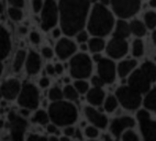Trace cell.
I'll list each match as a JSON object with an SVG mask.
<instances>
[{"label":"cell","instance_id":"31","mask_svg":"<svg viewBox=\"0 0 156 141\" xmlns=\"http://www.w3.org/2000/svg\"><path fill=\"white\" fill-rule=\"evenodd\" d=\"M117 107H118L117 98L114 96H108V98L105 102V109L108 113H112V111H114V110L117 109Z\"/></svg>","mask_w":156,"mask_h":141},{"label":"cell","instance_id":"43","mask_svg":"<svg viewBox=\"0 0 156 141\" xmlns=\"http://www.w3.org/2000/svg\"><path fill=\"white\" fill-rule=\"evenodd\" d=\"M30 39L34 44H39L40 43V34L37 32H31Z\"/></svg>","mask_w":156,"mask_h":141},{"label":"cell","instance_id":"19","mask_svg":"<svg viewBox=\"0 0 156 141\" xmlns=\"http://www.w3.org/2000/svg\"><path fill=\"white\" fill-rule=\"evenodd\" d=\"M41 68V59L39 54L35 52H31L27 59V72L30 75H35Z\"/></svg>","mask_w":156,"mask_h":141},{"label":"cell","instance_id":"45","mask_svg":"<svg viewBox=\"0 0 156 141\" xmlns=\"http://www.w3.org/2000/svg\"><path fill=\"white\" fill-rule=\"evenodd\" d=\"M75 131H76V130L74 129L73 127H67L66 129H65L64 133L67 136V137H70V136H74V135H75Z\"/></svg>","mask_w":156,"mask_h":141},{"label":"cell","instance_id":"18","mask_svg":"<svg viewBox=\"0 0 156 141\" xmlns=\"http://www.w3.org/2000/svg\"><path fill=\"white\" fill-rule=\"evenodd\" d=\"M11 50V41L8 31L0 26V61L8 56Z\"/></svg>","mask_w":156,"mask_h":141},{"label":"cell","instance_id":"30","mask_svg":"<svg viewBox=\"0 0 156 141\" xmlns=\"http://www.w3.org/2000/svg\"><path fill=\"white\" fill-rule=\"evenodd\" d=\"M144 21L146 27L154 29L156 27V13L154 11H148L144 14Z\"/></svg>","mask_w":156,"mask_h":141},{"label":"cell","instance_id":"44","mask_svg":"<svg viewBox=\"0 0 156 141\" xmlns=\"http://www.w3.org/2000/svg\"><path fill=\"white\" fill-rule=\"evenodd\" d=\"M50 85V79L48 77H42V78L40 79V86L43 88H46Z\"/></svg>","mask_w":156,"mask_h":141},{"label":"cell","instance_id":"27","mask_svg":"<svg viewBox=\"0 0 156 141\" xmlns=\"http://www.w3.org/2000/svg\"><path fill=\"white\" fill-rule=\"evenodd\" d=\"M25 57H27L25 51H23V50L18 51L17 55H16V59H14V63H13L14 72H19V70H21L23 63H24V61H25Z\"/></svg>","mask_w":156,"mask_h":141},{"label":"cell","instance_id":"55","mask_svg":"<svg viewBox=\"0 0 156 141\" xmlns=\"http://www.w3.org/2000/svg\"><path fill=\"white\" fill-rule=\"evenodd\" d=\"M152 38H153V42H154V43H155V44H156V31H155V32H154V33H153V35H152Z\"/></svg>","mask_w":156,"mask_h":141},{"label":"cell","instance_id":"6","mask_svg":"<svg viewBox=\"0 0 156 141\" xmlns=\"http://www.w3.org/2000/svg\"><path fill=\"white\" fill-rule=\"evenodd\" d=\"M18 103L20 106L28 109H35L39 106V90L33 84L25 83L19 93Z\"/></svg>","mask_w":156,"mask_h":141},{"label":"cell","instance_id":"10","mask_svg":"<svg viewBox=\"0 0 156 141\" xmlns=\"http://www.w3.org/2000/svg\"><path fill=\"white\" fill-rule=\"evenodd\" d=\"M9 124H10V131H11V138L13 140H22L24 136L28 122L23 119L21 116L17 115L16 113H10L8 116Z\"/></svg>","mask_w":156,"mask_h":141},{"label":"cell","instance_id":"33","mask_svg":"<svg viewBox=\"0 0 156 141\" xmlns=\"http://www.w3.org/2000/svg\"><path fill=\"white\" fill-rule=\"evenodd\" d=\"M63 92L59 89L58 87H53L52 89L50 90V93H48V97H50L51 100H53V102H56V100H61L63 98Z\"/></svg>","mask_w":156,"mask_h":141},{"label":"cell","instance_id":"21","mask_svg":"<svg viewBox=\"0 0 156 141\" xmlns=\"http://www.w3.org/2000/svg\"><path fill=\"white\" fill-rule=\"evenodd\" d=\"M136 66V61L135 60H126L123 61L118 66V73L121 77H126V75L131 73L132 70Z\"/></svg>","mask_w":156,"mask_h":141},{"label":"cell","instance_id":"35","mask_svg":"<svg viewBox=\"0 0 156 141\" xmlns=\"http://www.w3.org/2000/svg\"><path fill=\"white\" fill-rule=\"evenodd\" d=\"M74 86H75V88L77 89L78 93L80 94H85L86 92H88V83L85 82V81H76L75 84H74Z\"/></svg>","mask_w":156,"mask_h":141},{"label":"cell","instance_id":"40","mask_svg":"<svg viewBox=\"0 0 156 141\" xmlns=\"http://www.w3.org/2000/svg\"><path fill=\"white\" fill-rule=\"evenodd\" d=\"M32 7H33L34 12H39L40 10L43 8L42 0H33V2H32Z\"/></svg>","mask_w":156,"mask_h":141},{"label":"cell","instance_id":"62","mask_svg":"<svg viewBox=\"0 0 156 141\" xmlns=\"http://www.w3.org/2000/svg\"><path fill=\"white\" fill-rule=\"evenodd\" d=\"M1 97H3V96H2V93H1V90H0V98H1Z\"/></svg>","mask_w":156,"mask_h":141},{"label":"cell","instance_id":"64","mask_svg":"<svg viewBox=\"0 0 156 141\" xmlns=\"http://www.w3.org/2000/svg\"><path fill=\"white\" fill-rule=\"evenodd\" d=\"M91 1H94V2H95V1H96V0H91Z\"/></svg>","mask_w":156,"mask_h":141},{"label":"cell","instance_id":"49","mask_svg":"<svg viewBox=\"0 0 156 141\" xmlns=\"http://www.w3.org/2000/svg\"><path fill=\"white\" fill-rule=\"evenodd\" d=\"M44 140L45 138H43V137H40V136H36V135H31L29 136V140Z\"/></svg>","mask_w":156,"mask_h":141},{"label":"cell","instance_id":"15","mask_svg":"<svg viewBox=\"0 0 156 141\" xmlns=\"http://www.w3.org/2000/svg\"><path fill=\"white\" fill-rule=\"evenodd\" d=\"M76 52V44L68 39H62L56 44V54L61 60H66Z\"/></svg>","mask_w":156,"mask_h":141},{"label":"cell","instance_id":"47","mask_svg":"<svg viewBox=\"0 0 156 141\" xmlns=\"http://www.w3.org/2000/svg\"><path fill=\"white\" fill-rule=\"evenodd\" d=\"M54 67H55V73H57V74H62V73H63V70H64L63 65L59 64V63H58V64H56Z\"/></svg>","mask_w":156,"mask_h":141},{"label":"cell","instance_id":"56","mask_svg":"<svg viewBox=\"0 0 156 141\" xmlns=\"http://www.w3.org/2000/svg\"><path fill=\"white\" fill-rule=\"evenodd\" d=\"M100 1H101L102 5H108L109 3V0H100Z\"/></svg>","mask_w":156,"mask_h":141},{"label":"cell","instance_id":"4","mask_svg":"<svg viewBox=\"0 0 156 141\" xmlns=\"http://www.w3.org/2000/svg\"><path fill=\"white\" fill-rule=\"evenodd\" d=\"M70 74L75 78H86L91 74L92 65L90 57L87 54H77L70 60Z\"/></svg>","mask_w":156,"mask_h":141},{"label":"cell","instance_id":"3","mask_svg":"<svg viewBox=\"0 0 156 141\" xmlns=\"http://www.w3.org/2000/svg\"><path fill=\"white\" fill-rule=\"evenodd\" d=\"M51 120L57 126H69L77 119V109L73 104L56 100L48 108Z\"/></svg>","mask_w":156,"mask_h":141},{"label":"cell","instance_id":"61","mask_svg":"<svg viewBox=\"0 0 156 141\" xmlns=\"http://www.w3.org/2000/svg\"><path fill=\"white\" fill-rule=\"evenodd\" d=\"M64 82L65 83H68V82H69V78H68V77H65V78H64Z\"/></svg>","mask_w":156,"mask_h":141},{"label":"cell","instance_id":"5","mask_svg":"<svg viewBox=\"0 0 156 141\" xmlns=\"http://www.w3.org/2000/svg\"><path fill=\"white\" fill-rule=\"evenodd\" d=\"M117 98L126 109H136L141 104V93L130 86H122L117 90Z\"/></svg>","mask_w":156,"mask_h":141},{"label":"cell","instance_id":"7","mask_svg":"<svg viewBox=\"0 0 156 141\" xmlns=\"http://www.w3.org/2000/svg\"><path fill=\"white\" fill-rule=\"evenodd\" d=\"M58 17V9L54 0H46L43 5L42 16H41V26L44 31L55 27Z\"/></svg>","mask_w":156,"mask_h":141},{"label":"cell","instance_id":"24","mask_svg":"<svg viewBox=\"0 0 156 141\" xmlns=\"http://www.w3.org/2000/svg\"><path fill=\"white\" fill-rule=\"evenodd\" d=\"M144 105L147 109L156 113V87L153 90H151L147 94V96L145 97Z\"/></svg>","mask_w":156,"mask_h":141},{"label":"cell","instance_id":"32","mask_svg":"<svg viewBox=\"0 0 156 141\" xmlns=\"http://www.w3.org/2000/svg\"><path fill=\"white\" fill-rule=\"evenodd\" d=\"M132 52H133V55L136 57H140L143 55V52H144V46H143V42L141 40H135L133 42V49H132Z\"/></svg>","mask_w":156,"mask_h":141},{"label":"cell","instance_id":"53","mask_svg":"<svg viewBox=\"0 0 156 141\" xmlns=\"http://www.w3.org/2000/svg\"><path fill=\"white\" fill-rule=\"evenodd\" d=\"M101 59H102V57H101L100 55H99V54H96L95 56H94V60H95L96 62H99V61H100Z\"/></svg>","mask_w":156,"mask_h":141},{"label":"cell","instance_id":"37","mask_svg":"<svg viewBox=\"0 0 156 141\" xmlns=\"http://www.w3.org/2000/svg\"><path fill=\"white\" fill-rule=\"evenodd\" d=\"M85 133L88 138H96L98 136V130L96 127H87L85 130Z\"/></svg>","mask_w":156,"mask_h":141},{"label":"cell","instance_id":"23","mask_svg":"<svg viewBox=\"0 0 156 141\" xmlns=\"http://www.w3.org/2000/svg\"><path fill=\"white\" fill-rule=\"evenodd\" d=\"M141 70H143V73L147 76V78L151 82H155L156 81V66L152 62H145L142 65Z\"/></svg>","mask_w":156,"mask_h":141},{"label":"cell","instance_id":"8","mask_svg":"<svg viewBox=\"0 0 156 141\" xmlns=\"http://www.w3.org/2000/svg\"><path fill=\"white\" fill-rule=\"evenodd\" d=\"M113 11L120 18L132 17L139 11L141 0H111Z\"/></svg>","mask_w":156,"mask_h":141},{"label":"cell","instance_id":"12","mask_svg":"<svg viewBox=\"0 0 156 141\" xmlns=\"http://www.w3.org/2000/svg\"><path fill=\"white\" fill-rule=\"evenodd\" d=\"M128 52V43L122 38L113 37V39L110 40L107 46V53L109 56L113 57V59H120L124 56Z\"/></svg>","mask_w":156,"mask_h":141},{"label":"cell","instance_id":"14","mask_svg":"<svg viewBox=\"0 0 156 141\" xmlns=\"http://www.w3.org/2000/svg\"><path fill=\"white\" fill-rule=\"evenodd\" d=\"M0 90L2 93V96L7 100H13L19 95L20 90H21V86H20V83L18 79L11 78L1 84Z\"/></svg>","mask_w":156,"mask_h":141},{"label":"cell","instance_id":"60","mask_svg":"<svg viewBox=\"0 0 156 141\" xmlns=\"http://www.w3.org/2000/svg\"><path fill=\"white\" fill-rule=\"evenodd\" d=\"M2 68H3L2 64H1V63H0V75H1V73H2Z\"/></svg>","mask_w":156,"mask_h":141},{"label":"cell","instance_id":"59","mask_svg":"<svg viewBox=\"0 0 156 141\" xmlns=\"http://www.w3.org/2000/svg\"><path fill=\"white\" fill-rule=\"evenodd\" d=\"M3 11V6H2V3L0 2V13H2Z\"/></svg>","mask_w":156,"mask_h":141},{"label":"cell","instance_id":"2","mask_svg":"<svg viewBox=\"0 0 156 141\" xmlns=\"http://www.w3.org/2000/svg\"><path fill=\"white\" fill-rule=\"evenodd\" d=\"M113 17L105 5H95L88 22V30L92 35L103 37L112 30Z\"/></svg>","mask_w":156,"mask_h":141},{"label":"cell","instance_id":"38","mask_svg":"<svg viewBox=\"0 0 156 141\" xmlns=\"http://www.w3.org/2000/svg\"><path fill=\"white\" fill-rule=\"evenodd\" d=\"M91 83L95 87H102L103 84H105V81L100 76H94L91 79Z\"/></svg>","mask_w":156,"mask_h":141},{"label":"cell","instance_id":"20","mask_svg":"<svg viewBox=\"0 0 156 141\" xmlns=\"http://www.w3.org/2000/svg\"><path fill=\"white\" fill-rule=\"evenodd\" d=\"M103 98H105V92L101 89V87L92 88L87 94V100L95 106H99L102 104Z\"/></svg>","mask_w":156,"mask_h":141},{"label":"cell","instance_id":"51","mask_svg":"<svg viewBox=\"0 0 156 141\" xmlns=\"http://www.w3.org/2000/svg\"><path fill=\"white\" fill-rule=\"evenodd\" d=\"M29 111H30V109H28V108H25V109H22L21 110V111H20V114H21V115L22 116H28L29 115Z\"/></svg>","mask_w":156,"mask_h":141},{"label":"cell","instance_id":"39","mask_svg":"<svg viewBox=\"0 0 156 141\" xmlns=\"http://www.w3.org/2000/svg\"><path fill=\"white\" fill-rule=\"evenodd\" d=\"M88 40V34L85 31H79L77 33V41L79 43H85Z\"/></svg>","mask_w":156,"mask_h":141},{"label":"cell","instance_id":"25","mask_svg":"<svg viewBox=\"0 0 156 141\" xmlns=\"http://www.w3.org/2000/svg\"><path fill=\"white\" fill-rule=\"evenodd\" d=\"M130 29H131V32L133 34H135L136 37H143L146 32V29H145V26L143 24L141 21L139 20H134L130 23Z\"/></svg>","mask_w":156,"mask_h":141},{"label":"cell","instance_id":"16","mask_svg":"<svg viewBox=\"0 0 156 141\" xmlns=\"http://www.w3.org/2000/svg\"><path fill=\"white\" fill-rule=\"evenodd\" d=\"M134 126V120L130 117H121V118L114 119L110 126L111 133L115 138H120L121 132L126 128H131Z\"/></svg>","mask_w":156,"mask_h":141},{"label":"cell","instance_id":"34","mask_svg":"<svg viewBox=\"0 0 156 141\" xmlns=\"http://www.w3.org/2000/svg\"><path fill=\"white\" fill-rule=\"evenodd\" d=\"M9 17L11 18L12 20H14V21H19V20L22 19V11L20 10L19 8H16V7H12V8L9 9Z\"/></svg>","mask_w":156,"mask_h":141},{"label":"cell","instance_id":"9","mask_svg":"<svg viewBox=\"0 0 156 141\" xmlns=\"http://www.w3.org/2000/svg\"><path fill=\"white\" fill-rule=\"evenodd\" d=\"M137 119L145 140H156V121L151 119L147 111L140 110L137 113Z\"/></svg>","mask_w":156,"mask_h":141},{"label":"cell","instance_id":"54","mask_svg":"<svg viewBox=\"0 0 156 141\" xmlns=\"http://www.w3.org/2000/svg\"><path fill=\"white\" fill-rule=\"evenodd\" d=\"M75 136H76V138H78V139H83V137H81L80 131H79V130H77V131H75Z\"/></svg>","mask_w":156,"mask_h":141},{"label":"cell","instance_id":"1","mask_svg":"<svg viewBox=\"0 0 156 141\" xmlns=\"http://www.w3.org/2000/svg\"><path fill=\"white\" fill-rule=\"evenodd\" d=\"M89 9V0H59L62 30L66 35H75L84 28Z\"/></svg>","mask_w":156,"mask_h":141},{"label":"cell","instance_id":"41","mask_svg":"<svg viewBox=\"0 0 156 141\" xmlns=\"http://www.w3.org/2000/svg\"><path fill=\"white\" fill-rule=\"evenodd\" d=\"M9 3L16 8H22L24 6V0H8Z\"/></svg>","mask_w":156,"mask_h":141},{"label":"cell","instance_id":"48","mask_svg":"<svg viewBox=\"0 0 156 141\" xmlns=\"http://www.w3.org/2000/svg\"><path fill=\"white\" fill-rule=\"evenodd\" d=\"M46 72H48L50 75H53V74H55V67H54L53 65L48 64V66H46Z\"/></svg>","mask_w":156,"mask_h":141},{"label":"cell","instance_id":"42","mask_svg":"<svg viewBox=\"0 0 156 141\" xmlns=\"http://www.w3.org/2000/svg\"><path fill=\"white\" fill-rule=\"evenodd\" d=\"M42 54H43V56L46 57V59L53 57V51H52V49H50V48H43Z\"/></svg>","mask_w":156,"mask_h":141},{"label":"cell","instance_id":"63","mask_svg":"<svg viewBox=\"0 0 156 141\" xmlns=\"http://www.w3.org/2000/svg\"><path fill=\"white\" fill-rule=\"evenodd\" d=\"M2 125H3V122H2V121H0V127H1V126H2Z\"/></svg>","mask_w":156,"mask_h":141},{"label":"cell","instance_id":"26","mask_svg":"<svg viewBox=\"0 0 156 141\" xmlns=\"http://www.w3.org/2000/svg\"><path fill=\"white\" fill-rule=\"evenodd\" d=\"M88 48L91 52L94 53H97V52H100L103 48H105V41L100 38H94L89 41L88 43Z\"/></svg>","mask_w":156,"mask_h":141},{"label":"cell","instance_id":"22","mask_svg":"<svg viewBox=\"0 0 156 141\" xmlns=\"http://www.w3.org/2000/svg\"><path fill=\"white\" fill-rule=\"evenodd\" d=\"M130 31H131V29H130V26H129L128 23L124 22V21H118L113 35L117 38L126 39V38L129 37Z\"/></svg>","mask_w":156,"mask_h":141},{"label":"cell","instance_id":"17","mask_svg":"<svg viewBox=\"0 0 156 141\" xmlns=\"http://www.w3.org/2000/svg\"><path fill=\"white\" fill-rule=\"evenodd\" d=\"M85 115L88 118L91 124H94L96 127L98 128H106L107 124H108V119L105 115L99 113L98 110H96L92 107H86L85 108Z\"/></svg>","mask_w":156,"mask_h":141},{"label":"cell","instance_id":"13","mask_svg":"<svg viewBox=\"0 0 156 141\" xmlns=\"http://www.w3.org/2000/svg\"><path fill=\"white\" fill-rule=\"evenodd\" d=\"M98 73L105 83H112L115 78V66L111 60L101 59L98 62Z\"/></svg>","mask_w":156,"mask_h":141},{"label":"cell","instance_id":"50","mask_svg":"<svg viewBox=\"0 0 156 141\" xmlns=\"http://www.w3.org/2000/svg\"><path fill=\"white\" fill-rule=\"evenodd\" d=\"M59 35H61V30H59V29H55V30L53 31V37L58 38Z\"/></svg>","mask_w":156,"mask_h":141},{"label":"cell","instance_id":"29","mask_svg":"<svg viewBox=\"0 0 156 141\" xmlns=\"http://www.w3.org/2000/svg\"><path fill=\"white\" fill-rule=\"evenodd\" d=\"M63 94H64V96L66 97L67 99H69V100H77V98H78V92L75 88V86H74V87L70 86V85L65 86Z\"/></svg>","mask_w":156,"mask_h":141},{"label":"cell","instance_id":"46","mask_svg":"<svg viewBox=\"0 0 156 141\" xmlns=\"http://www.w3.org/2000/svg\"><path fill=\"white\" fill-rule=\"evenodd\" d=\"M48 131L50 133H57V128H56L55 125H48Z\"/></svg>","mask_w":156,"mask_h":141},{"label":"cell","instance_id":"52","mask_svg":"<svg viewBox=\"0 0 156 141\" xmlns=\"http://www.w3.org/2000/svg\"><path fill=\"white\" fill-rule=\"evenodd\" d=\"M19 32H20V33H22V34L27 33V28H24V27H20Z\"/></svg>","mask_w":156,"mask_h":141},{"label":"cell","instance_id":"11","mask_svg":"<svg viewBox=\"0 0 156 141\" xmlns=\"http://www.w3.org/2000/svg\"><path fill=\"white\" fill-rule=\"evenodd\" d=\"M151 81L147 78V76L143 73L142 70H137L131 74L129 78V86L135 89L139 93H146L150 89Z\"/></svg>","mask_w":156,"mask_h":141},{"label":"cell","instance_id":"28","mask_svg":"<svg viewBox=\"0 0 156 141\" xmlns=\"http://www.w3.org/2000/svg\"><path fill=\"white\" fill-rule=\"evenodd\" d=\"M32 120H33V122H36V124L46 125L48 122V115L45 113L44 110H39V111L35 113Z\"/></svg>","mask_w":156,"mask_h":141},{"label":"cell","instance_id":"58","mask_svg":"<svg viewBox=\"0 0 156 141\" xmlns=\"http://www.w3.org/2000/svg\"><path fill=\"white\" fill-rule=\"evenodd\" d=\"M80 48H81V50H83V51H85V50H87V46H86V45H85V44H81Z\"/></svg>","mask_w":156,"mask_h":141},{"label":"cell","instance_id":"57","mask_svg":"<svg viewBox=\"0 0 156 141\" xmlns=\"http://www.w3.org/2000/svg\"><path fill=\"white\" fill-rule=\"evenodd\" d=\"M151 5L153 7H156V0H151Z\"/></svg>","mask_w":156,"mask_h":141},{"label":"cell","instance_id":"36","mask_svg":"<svg viewBox=\"0 0 156 141\" xmlns=\"http://www.w3.org/2000/svg\"><path fill=\"white\" fill-rule=\"evenodd\" d=\"M122 139L124 141H133V140H137L139 137L135 135L134 131H132V130H128V131H126V132L123 133Z\"/></svg>","mask_w":156,"mask_h":141}]
</instances>
